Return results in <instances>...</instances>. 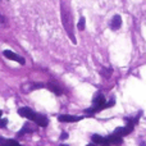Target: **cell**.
Wrapping results in <instances>:
<instances>
[{"instance_id":"52a82bcc","label":"cell","mask_w":146,"mask_h":146,"mask_svg":"<svg viewBox=\"0 0 146 146\" xmlns=\"http://www.w3.org/2000/svg\"><path fill=\"white\" fill-rule=\"evenodd\" d=\"M133 128H135V127L126 124L124 127H118V128H117L115 131H114V133L118 135V136H121V137H124V136H127V135L131 133V132L133 131Z\"/></svg>"},{"instance_id":"7a4b0ae2","label":"cell","mask_w":146,"mask_h":146,"mask_svg":"<svg viewBox=\"0 0 146 146\" xmlns=\"http://www.w3.org/2000/svg\"><path fill=\"white\" fill-rule=\"evenodd\" d=\"M105 108H106L105 98H104L103 94L98 92L95 95V98H94V100H92V106H91L90 109H87L86 111H87L88 114H95V113H98V111L103 110V109H105Z\"/></svg>"},{"instance_id":"5bb4252c","label":"cell","mask_w":146,"mask_h":146,"mask_svg":"<svg viewBox=\"0 0 146 146\" xmlns=\"http://www.w3.org/2000/svg\"><path fill=\"white\" fill-rule=\"evenodd\" d=\"M7 146H21L19 144H18L17 141H14V140H8V144Z\"/></svg>"},{"instance_id":"3957f363","label":"cell","mask_w":146,"mask_h":146,"mask_svg":"<svg viewBox=\"0 0 146 146\" xmlns=\"http://www.w3.org/2000/svg\"><path fill=\"white\" fill-rule=\"evenodd\" d=\"M18 114L21 117H25V118L30 119V121H33L36 118V113L31 108H27V106H23V108L18 109Z\"/></svg>"},{"instance_id":"8992f818","label":"cell","mask_w":146,"mask_h":146,"mask_svg":"<svg viewBox=\"0 0 146 146\" xmlns=\"http://www.w3.org/2000/svg\"><path fill=\"white\" fill-rule=\"evenodd\" d=\"M4 56L5 58H8V59H10V60H14V62H18V63H21V64H25L26 63V60H25V58H22V56H19V55H17L15 53H13V51H10V50H4Z\"/></svg>"},{"instance_id":"ac0fdd59","label":"cell","mask_w":146,"mask_h":146,"mask_svg":"<svg viewBox=\"0 0 146 146\" xmlns=\"http://www.w3.org/2000/svg\"><path fill=\"white\" fill-rule=\"evenodd\" d=\"M67 137H68V133H63V135H62V137H60V139H62V140H66Z\"/></svg>"},{"instance_id":"30bf717a","label":"cell","mask_w":146,"mask_h":146,"mask_svg":"<svg viewBox=\"0 0 146 146\" xmlns=\"http://www.w3.org/2000/svg\"><path fill=\"white\" fill-rule=\"evenodd\" d=\"M33 122H36V124H38L40 127L48 126V118L44 117V115H38V114H36V118L33 119Z\"/></svg>"},{"instance_id":"5b68a950","label":"cell","mask_w":146,"mask_h":146,"mask_svg":"<svg viewBox=\"0 0 146 146\" xmlns=\"http://www.w3.org/2000/svg\"><path fill=\"white\" fill-rule=\"evenodd\" d=\"M91 140H92L94 144H96L98 146H111L108 137H103V136H100V135H92Z\"/></svg>"},{"instance_id":"9c48e42d","label":"cell","mask_w":146,"mask_h":146,"mask_svg":"<svg viewBox=\"0 0 146 146\" xmlns=\"http://www.w3.org/2000/svg\"><path fill=\"white\" fill-rule=\"evenodd\" d=\"M108 140H109V142H110V145H113V146H121L122 142H123V137L118 136V135H115V133L108 136Z\"/></svg>"},{"instance_id":"ba28073f","label":"cell","mask_w":146,"mask_h":146,"mask_svg":"<svg viewBox=\"0 0 146 146\" xmlns=\"http://www.w3.org/2000/svg\"><path fill=\"white\" fill-rule=\"evenodd\" d=\"M121 26H122V17L119 14H115L110 21V28L113 31H117L121 28Z\"/></svg>"},{"instance_id":"9a60e30c","label":"cell","mask_w":146,"mask_h":146,"mask_svg":"<svg viewBox=\"0 0 146 146\" xmlns=\"http://www.w3.org/2000/svg\"><path fill=\"white\" fill-rule=\"evenodd\" d=\"M8 140L4 139V137H0V146H7Z\"/></svg>"},{"instance_id":"7c38bea8","label":"cell","mask_w":146,"mask_h":146,"mask_svg":"<svg viewBox=\"0 0 146 146\" xmlns=\"http://www.w3.org/2000/svg\"><path fill=\"white\" fill-rule=\"evenodd\" d=\"M48 87H49V90L54 91V92H55L56 95H60V94H62V90H60V88H59L56 85H54V83H49Z\"/></svg>"},{"instance_id":"2e32d148","label":"cell","mask_w":146,"mask_h":146,"mask_svg":"<svg viewBox=\"0 0 146 146\" xmlns=\"http://www.w3.org/2000/svg\"><path fill=\"white\" fill-rule=\"evenodd\" d=\"M114 104H115V101H114V98H111L110 100H109V103H106V108H110V106H113Z\"/></svg>"},{"instance_id":"8fae6325","label":"cell","mask_w":146,"mask_h":146,"mask_svg":"<svg viewBox=\"0 0 146 146\" xmlns=\"http://www.w3.org/2000/svg\"><path fill=\"white\" fill-rule=\"evenodd\" d=\"M111 73H113V69L111 68H103L100 71V74L103 76L104 78H109L111 76Z\"/></svg>"},{"instance_id":"d6986e66","label":"cell","mask_w":146,"mask_h":146,"mask_svg":"<svg viewBox=\"0 0 146 146\" xmlns=\"http://www.w3.org/2000/svg\"><path fill=\"white\" fill-rule=\"evenodd\" d=\"M87 146H98V145H96V144H94V142H91V144H88Z\"/></svg>"},{"instance_id":"4fadbf2b","label":"cell","mask_w":146,"mask_h":146,"mask_svg":"<svg viewBox=\"0 0 146 146\" xmlns=\"http://www.w3.org/2000/svg\"><path fill=\"white\" fill-rule=\"evenodd\" d=\"M85 26H86V19H85L83 17H81V18H80V22H78V25H77L78 30H80V31H83V30H85Z\"/></svg>"},{"instance_id":"277c9868","label":"cell","mask_w":146,"mask_h":146,"mask_svg":"<svg viewBox=\"0 0 146 146\" xmlns=\"http://www.w3.org/2000/svg\"><path fill=\"white\" fill-rule=\"evenodd\" d=\"M83 119V117L80 115H69V114H62V115L58 117V121L62 122V123H74V122H78Z\"/></svg>"},{"instance_id":"6da1fadb","label":"cell","mask_w":146,"mask_h":146,"mask_svg":"<svg viewBox=\"0 0 146 146\" xmlns=\"http://www.w3.org/2000/svg\"><path fill=\"white\" fill-rule=\"evenodd\" d=\"M60 10H62V21H63V26L66 28L67 33L68 36L71 37L72 42L76 44V37L73 35V22H72V13H71V9H69V5L67 1H62V7H60Z\"/></svg>"},{"instance_id":"e0dca14e","label":"cell","mask_w":146,"mask_h":146,"mask_svg":"<svg viewBox=\"0 0 146 146\" xmlns=\"http://www.w3.org/2000/svg\"><path fill=\"white\" fill-rule=\"evenodd\" d=\"M7 119H0V128H4L5 126H7Z\"/></svg>"},{"instance_id":"ffe728a7","label":"cell","mask_w":146,"mask_h":146,"mask_svg":"<svg viewBox=\"0 0 146 146\" xmlns=\"http://www.w3.org/2000/svg\"><path fill=\"white\" fill-rule=\"evenodd\" d=\"M3 21H4V18L1 17V14H0V22H3Z\"/></svg>"},{"instance_id":"7402d4cb","label":"cell","mask_w":146,"mask_h":146,"mask_svg":"<svg viewBox=\"0 0 146 146\" xmlns=\"http://www.w3.org/2000/svg\"><path fill=\"white\" fill-rule=\"evenodd\" d=\"M60 146H67V145H60Z\"/></svg>"},{"instance_id":"44dd1931","label":"cell","mask_w":146,"mask_h":146,"mask_svg":"<svg viewBox=\"0 0 146 146\" xmlns=\"http://www.w3.org/2000/svg\"><path fill=\"white\" fill-rule=\"evenodd\" d=\"M0 117H1V110H0Z\"/></svg>"}]
</instances>
